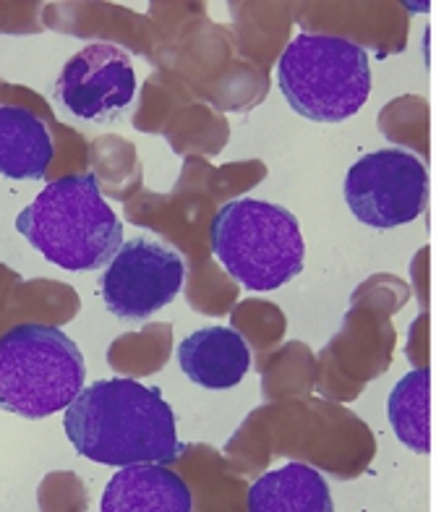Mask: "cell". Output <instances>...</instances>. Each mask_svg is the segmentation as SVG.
Segmentation results:
<instances>
[{
    "label": "cell",
    "mask_w": 436,
    "mask_h": 512,
    "mask_svg": "<svg viewBox=\"0 0 436 512\" xmlns=\"http://www.w3.org/2000/svg\"><path fill=\"white\" fill-rule=\"evenodd\" d=\"M429 369L418 366L408 371L387 400L392 432L408 450L429 455Z\"/></svg>",
    "instance_id": "13"
},
{
    "label": "cell",
    "mask_w": 436,
    "mask_h": 512,
    "mask_svg": "<svg viewBox=\"0 0 436 512\" xmlns=\"http://www.w3.org/2000/svg\"><path fill=\"white\" fill-rule=\"evenodd\" d=\"M16 230L47 262L68 272L108 267L123 246V223L92 173L50 183L16 217Z\"/></svg>",
    "instance_id": "2"
},
{
    "label": "cell",
    "mask_w": 436,
    "mask_h": 512,
    "mask_svg": "<svg viewBox=\"0 0 436 512\" xmlns=\"http://www.w3.org/2000/svg\"><path fill=\"white\" fill-rule=\"evenodd\" d=\"M288 105L316 123H343L371 95L369 53L340 34H298L277 63Z\"/></svg>",
    "instance_id": "5"
},
{
    "label": "cell",
    "mask_w": 436,
    "mask_h": 512,
    "mask_svg": "<svg viewBox=\"0 0 436 512\" xmlns=\"http://www.w3.org/2000/svg\"><path fill=\"white\" fill-rule=\"evenodd\" d=\"M249 512H335L322 473L306 463H285L264 473L249 489Z\"/></svg>",
    "instance_id": "12"
},
{
    "label": "cell",
    "mask_w": 436,
    "mask_h": 512,
    "mask_svg": "<svg viewBox=\"0 0 436 512\" xmlns=\"http://www.w3.org/2000/svg\"><path fill=\"white\" fill-rule=\"evenodd\" d=\"M194 497L186 481L165 465H128L105 486L100 512H191Z\"/></svg>",
    "instance_id": "10"
},
{
    "label": "cell",
    "mask_w": 436,
    "mask_h": 512,
    "mask_svg": "<svg viewBox=\"0 0 436 512\" xmlns=\"http://www.w3.org/2000/svg\"><path fill=\"white\" fill-rule=\"evenodd\" d=\"M343 194L358 223L376 230L400 228L423 215L429 173L405 149H379L350 165Z\"/></svg>",
    "instance_id": "6"
},
{
    "label": "cell",
    "mask_w": 436,
    "mask_h": 512,
    "mask_svg": "<svg viewBox=\"0 0 436 512\" xmlns=\"http://www.w3.org/2000/svg\"><path fill=\"white\" fill-rule=\"evenodd\" d=\"M55 95L81 121H110L136 95L131 55L108 42L89 45L66 63L55 81Z\"/></svg>",
    "instance_id": "8"
},
{
    "label": "cell",
    "mask_w": 436,
    "mask_h": 512,
    "mask_svg": "<svg viewBox=\"0 0 436 512\" xmlns=\"http://www.w3.org/2000/svg\"><path fill=\"white\" fill-rule=\"evenodd\" d=\"M81 458L110 468L170 465L181 458L175 413L157 387L136 379H100L84 387L63 416Z\"/></svg>",
    "instance_id": "1"
},
{
    "label": "cell",
    "mask_w": 436,
    "mask_h": 512,
    "mask_svg": "<svg viewBox=\"0 0 436 512\" xmlns=\"http://www.w3.org/2000/svg\"><path fill=\"white\" fill-rule=\"evenodd\" d=\"M217 262L246 290L267 293L303 272L306 241L296 215L264 199H233L212 220Z\"/></svg>",
    "instance_id": "3"
},
{
    "label": "cell",
    "mask_w": 436,
    "mask_h": 512,
    "mask_svg": "<svg viewBox=\"0 0 436 512\" xmlns=\"http://www.w3.org/2000/svg\"><path fill=\"white\" fill-rule=\"evenodd\" d=\"M84 379V353L53 324H16L0 335V411L40 421L66 411Z\"/></svg>",
    "instance_id": "4"
},
{
    "label": "cell",
    "mask_w": 436,
    "mask_h": 512,
    "mask_svg": "<svg viewBox=\"0 0 436 512\" xmlns=\"http://www.w3.org/2000/svg\"><path fill=\"white\" fill-rule=\"evenodd\" d=\"M183 280L186 262L178 251L152 238H136L115 251L102 272L100 293L110 314L141 322L173 304Z\"/></svg>",
    "instance_id": "7"
},
{
    "label": "cell",
    "mask_w": 436,
    "mask_h": 512,
    "mask_svg": "<svg viewBox=\"0 0 436 512\" xmlns=\"http://www.w3.org/2000/svg\"><path fill=\"white\" fill-rule=\"evenodd\" d=\"M53 155V136L40 115L21 105H0V176L40 181Z\"/></svg>",
    "instance_id": "11"
},
{
    "label": "cell",
    "mask_w": 436,
    "mask_h": 512,
    "mask_svg": "<svg viewBox=\"0 0 436 512\" xmlns=\"http://www.w3.org/2000/svg\"><path fill=\"white\" fill-rule=\"evenodd\" d=\"M178 366L188 379L204 390H230L251 369V348L233 327L196 330L175 351Z\"/></svg>",
    "instance_id": "9"
}]
</instances>
